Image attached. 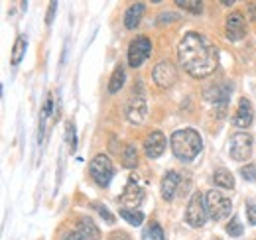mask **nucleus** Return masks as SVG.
<instances>
[{
    "mask_svg": "<svg viewBox=\"0 0 256 240\" xmlns=\"http://www.w3.org/2000/svg\"><path fill=\"white\" fill-rule=\"evenodd\" d=\"M178 58L186 73L195 79H203L217 67V48L203 34L188 32L178 46Z\"/></svg>",
    "mask_w": 256,
    "mask_h": 240,
    "instance_id": "f257e3e1",
    "label": "nucleus"
},
{
    "mask_svg": "<svg viewBox=\"0 0 256 240\" xmlns=\"http://www.w3.org/2000/svg\"><path fill=\"white\" fill-rule=\"evenodd\" d=\"M170 146H172V152H174V156L178 160L192 162L199 156V152L203 150V140H201L197 130L184 128V130H178V132L172 134Z\"/></svg>",
    "mask_w": 256,
    "mask_h": 240,
    "instance_id": "f03ea898",
    "label": "nucleus"
},
{
    "mask_svg": "<svg viewBox=\"0 0 256 240\" xmlns=\"http://www.w3.org/2000/svg\"><path fill=\"white\" fill-rule=\"evenodd\" d=\"M205 207H207V214L213 220H223L224 216L230 214L232 210V203L230 199H226L221 191L211 189L205 193Z\"/></svg>",
    "mask_w": 256,
    "mask_h": 240,
    "instance_id": "7ed1b4c3",
    "label": "nucleus"
},
{
    "mask_svg": "<svg viewBox=\"0 0 256 240\" xmlns=\"http://www.w3.org/2000/svg\"><path fill=\"white\" fill-rule=\"evenodd\" d=\"M89 172H91V178L95 180V183L100 185V187H106V185L112 181V178H114L112 162H110V158L104 156V154H98V156H95V158L91 160Z\"/></svg>",
    "mask_w": 256,
    "mask_h": 240,
    "instance_id": "20e7f679",
    "label": "nucleus"
},
{
    "mask_svg": "<svg viewBox=\"0 0 256 240\" xmlns=\"http://www.w3.org/2000/svg\"><path fill=\"white\" fill-rule=\"evenodd\" d=\"M252 146H254V138L248 132H236L230 138L228 144V154L232 160L236 162H246L252 156Z\"/></svg>",
    "mask_w": 256,
    "mask_h": 240,
    "instance_id": "39448f33",
    "label": "nucleus"
},
{
    "mask_svg": "<svg viewBox=\"0 0 256 240\" xmlns=\"http://www.w3.org/2000/svg\"><path fill=\"white\" fill-rule=\"evenodd\" d=\"M207 218H209V214H207V207H205V197L201 191H195L188 203V209H186V220H188V224L199 228L207 222Z\"/></svg>",
    "mask_w": 256,
    "mask_h": 240,
    "instance_id": "423d86ee",
    "label": "nucleus"
},
{
    "mask_svg": "<svg viewBox=\"0 0 256 240\" xmlns=\"http://www.w3.org/2000/svg\"><path fill=\"white\" fill-rule=\"evenodd\" d=\"M150 54H152V40L150 38L140 36V38L132 40L130 46H128V65L132 69L140 67L144 61L150 58Z\"/></svg>",
    "mask_w": 256,
    "mask_h": 240,
    "instance_id": "0eeeda50",
    "label": "nucleus"
},
{
    "mask_svg": "<svg viewBox=\"0 0 256 240\" xmlns=\"http://www.w3.org/2000/svg\"><path fill=\"white\" fill-rule=\"evenodd\" d=\"M146 114H148V104H146L144 94H140V92L136 94V92H134L126 104L128 122H132V124H142V122L146 120Z\"/></svg>",
    "mask_w": 256,
    "mask_h": 240,
    "instance_id": "6e6552de",
    "label": "nucleus"
},
{
    "mask_svg": "<svg viewBox=\"0 0 256 240\" xmlns=\"http://www.w3.org/2000/svg\"><path fill=\"white\" fill-rule=\"evenodd\" d=\"M154 81L162 89H170L178 81V69L170 61H162L154 67Z\"/></svg>",
    "mask_w": 256,
    "mask_h": 240,
    "instance_id": "1a4fd4ad",
    "label": "nucleus"
},
{
    "mask_svg": "<svg viewBox=\"0 0 256 240\" xmlns=\"http://www.w3.org/2000/svg\"><path fill=\"white\" fill-rule=\"evenodd\" d=\"M224 32H226V38L230 42H238L246 36V24H244V16L240 12H230L226 16V22H224Z\"/></svg>",
    "mask_w": 256,
    "mask_h": 240,
    "instance_id": "9d476101",
    "label": "nucleus"
},
{
    "mask_svg": "<svg viewBox=\"0 0 256 240\" xmlns=\"http://www.w3.org/2000/svg\"><path fill=\"white\" fill-rule=\"evenodd\" d=\"M144 197H146V191L138 183L130 180V183L124 187V191L120 195V203L124 205V209H136L138 205L144 203Z\"/></svg>",
    "mask_w": 256,
    "mask_h": 240,
    "instance_id": "9b49d317",
    "label": "nucleus"
},
{
    "mask_svg": "<svg viewBox=\"0 0 256 240\" xmlns=\"http://www.w3.org/2000/svg\"><path fill=\"white\" fill-rule=\"evenodd\" d=\"M166 144H168L166 136L162 134L160 130H154V132H150V134L146 136V140H144V152H146V156H148L150 160H156V158H160L162 154H164Z\"/></svg>",
    "mask_w": 256,
    "mask_h": 240,
    "instance_id": "f8f14e48",
    "label": "nucleus"
},
{
    "mask_svg": "<svg viewBox=\"0 0 256 240\" xmlns=\"http://www.w3.org/2000/svg\"><path fill=\"white\" fill-rule=\"evenodd\" d=\"M203 96H205V100H207L209 104L224 106V104H228V100H230V87H228V85H224V83L213 85V87L205 89Z\"/></svg>",
    "mask_w": 256,
    "mask_h": 240,
    "instance_id": "ddd939ff",
    "label": "nucleus"
},
{
    "mask_svg": "<svg viewBox=\"0 0 256 240\" xmlns=\"http://www.w3.org/2000/svg\"><path fill=\"white\" fill-rule=\"evenodd\" d=\"M252 120H254V108H252L250 100L248 98H240L238 100V108H236V112L232 116V124L236 128H248L252 124Z\"/></svg>",
    "mask_w": 256,
    "mask_h": 240,
    "instance_id": "4468645a",
    "label": "nucleus"
},
{
    "mask_svg": "<svg viewBox=\"0 0 256 240\" xmlns=\"http://www.w3.org/2000/svg\"><path fill=\"white\" fill-rule=\"evenodd\" d=\"M180 181H182V178H180L178 172H168L162 178V197L166 201H172L174 199V195H176V191L180 187Z\"/></svg>",
    "mask_w": 256,
    "mask_h": 240,
    "instance_id": "2eb2a0df",
    "label": "nucleus"
},
{
    "mask_svg": "<svg viewBox=\"0 0 256 240\" xmlns=\"http://www.w3.org/2000/svg\"><path fill=\"white\" fill-rule=\"evenodd\" d=\"M144 8L146 6L142 2H136V4H132L126 10V14H124V26H126L128 30H134L140 24V20L144 16Z\"/></svg>",
    "mask_w": 256,
    "mask_h": 240,
    "instance_id": "dca6fc26",
    "label": "nucleus"
},
{
    "mask_svg": "<svg viewBox=\"0 0 256 240\" xmlns=\"http://www.w3.org/2000/svg\"><path fill=\"white\" fill-rule=\"evenodd\" d=\"M77 228L87 236V240H98L100 238V230H98V226L93 222V218H91V216H81V218H79V226H77Z\"/></svg>",
    "mask_w": 256,
    "mask_h": 240,
    "instance_id": "f3484780",
    "label": "nucleus"
},
{
    "mask_svg": "<svg viewBox=\"0 0 256 240\" xmlns=\"http://www.w3.org/2000/svg\"><path fill=\"white\" fill-rule=\"evenodd\" d=\"M26 48H28V40H26V36H18L16 42H14V46H12V58H10V63H12V65H18L20 61L24 60V56H26Z\"/></svg>",
    "mask_w": 256,
    "mask_h": 240,
    "instance_id": "a211bd4d",
    "label": "nucleus"
},
{
    "mask_svg": "<svg viewBox=\"0 0 256 240\" xmlns=\"http://www.w3.org/2000/svg\"><path fill=\"white\" fill-rule=\"evenodd\" d=\"M124 79H126V73H124V65H116L114 71H112V77L108 81V92H118L124 85Z\"/></svg>",
    "mask_w": 256,
    "mask_h": 240,
    "instance_id": "6ab92c4d",
    "label": "nucleus"
},
{
    "mask_svg": "<svg viewBox=\"0 0 256 240\" xmlns=\"http://www.w3.org/2000/svg\"><path fill=\"white\" fill-rule=\"evenodd\" d=\"M213 181H215V185L217 187H223V189H232L234 187V178H232V174L228 172V170H217L215 174H213Z\"/></svg>",
    "mask_w": 256,
    "mask_h": 240,
    "instance_id": "aec40b11",
    "label": "nucleus"
},
{
    "mask_svg": "<svg viewBox=\"0 0 256 240\" xmlns=\"http://www.w3.org/2000/svg\"><path fill=\"white\" fill-rule=\"evenodd\" d=\"M120 160H122V166H124V168L134 170V168L138 166V150H136V146H134V144H126L124 150H122Z\"/></svg>",
    "mask_w": 256,
    "mask_h": 240,
    "instance_id": "412c9836",
    "label": "nucleus"
},
{
    "mask_svg": "<svg viewBox=\"0 0 256 240\" xmlns=\"http://www.w3.org/2000/svg\"><path fill=\"white\" fill-rule=\"evenodd\" d=\"M126 222H130L132 226H140L142 222H144V212L138 209H120V212H118Z\"/></svg>",
    "mask_w": 256,
    "mask_h": 240,
    "instance_id": "4be33fe9",
    "label": "nucleus"
},
{
    "mask_svg": "<svg viewBox=\"0 0 256 240\" xmlns=\"http://www.w3.org/2000/svg\"><path fill=\"white\" fill-rule=\"evenodd\" d=\"M142 240H164V230L158 222H150L144 232H142Z\"/></svg>",
    "mask_w": 256,
    "mask_h": 240,
    "instance_id": "5701e85b",
    "label": "nucleus"
},
{
    "mask_svg": "<svg viewBox=\"0 0 256 240\" xmlns=\"http://www.w3.org/2000/svg\"><path fill=\"white\" fill-rule=\"evenodd\" d=\"M176 4L180 8L192 12V14H201L203 12V2H199V0H176Z\"/></svg>",
    "mask_w": 256,
    "mask_h": 240,
    "instance_id": "b1692460",
    "label": "nucleus"
},
{
    "mask_svg": "<svg viewBox=\"0 0 256 240\" xmlns=\"http://www.w3.org/2000/svg\"><path fill=\"white\" fill-rule=\"evenodd\" d=\"M91 209L96 210V212L100 214V218H102L104 222H108V224H112V222H114V214H112L110 210L106 209L104 205H100V203H93V205H91Z\"/></svg>",
    "mask_w": 256,
    "mask_h": 240,
    "instance_id": "393cba45",
    "label": "nucleus"
},
{
    "mask_svg": "<svg viewBox=\"0 0 256 240\" xmlns=\"http://www.w3.org/2000/svg\"><path fill=\"white\" fill-rule=\"evenodd\" d=\"M226 234L228 236H240L242 234V224L238 220V216H232L230 222L226 224Z\"/></svg>",
    "mask_w": 256,
    "mask_h": 240,
    "instance_id": "a878e982",
    "label": "nucleus"
},
{
    "mask_svg": "<svg viewBox=\"0 0 256 240\" xmlns=\"http://www.w3.org/2000/svg\"><path fill=\"white\" fill-rule=\"evenodd\" d=\"M65 130H67V144H69V148L71 152L77 150V138H75V126H73V122H67V126H65Z\"/></svg>",
    "mask_w": 256,
    "mask_h": 240,
    "instance_id": "bb28decb",
    "label": "nucleus"
},
{
    "mask_svg": "<svg viewBox=\"0 0 256 240\" xmlns=\"http://www.w3.org/2000/svg\"><path fill=\"white\" fill-rule=\"evenodd\" d=\"M182 16L180 14H174V12H162L160 16H158V20H156V24L158 26H164V24H170V22H178Z\"/></svg>",
    "mask_w": 256,
    "mask_h": 240,
    "instance_id": "cd10ccee",
    "label": "nucleus"
},
{
    "mask_svg": "<svg viewBox=\"0 0 256 240\" xmlns=\"http://www.w3.org/2000/svg\"><path fill=\"white\" fill-rule=\"evenodd\" d=\"M240 176L246 181H256V166L246 164L244 168H240Z\"/></svg>",
    "mask_w": 256,
    "mask_h": 240,
    "instance_id": "c85d7f7f",
    "label": "nucleus"
},
{
    "mask_svg": "<svg viewBox=\"0 0 256 240\" xmlns=\"http://www.w3.org/2000/svg\"><path fill=\"white\" fill-rule=\"evenodd\" d=\"M52 106H54V100H52V94H48V98H46V102H44V110H42V114H40V120H42V122H46V118L52 114Z\"/></svg>",
    "mask_w": 256,
    "mask_h": 240,
    "instance_id": "c756f323",
    "label": "nucleus"
},
{
    "mask_svg": "<svg viewBox=\"0 0 256 240\" xmlns=\"http://www.w3.org/2000/svg\"><path fill=\"white\" fill-rule=\"evenodd\" d=\"M64 240H87V236H85L79 228H75V230H69L64 236Z\"/></svg>",
    "mask_w": 256,
    "mask_h": 240,
    "instance_id": "7c9ffc66",
    "label": "nucleus"
},
{
    "mask_svg": "<svg viewBox=\"0 0 256 240\" xmlns=\"http://www.w3.org/2000/svg\"><path fill=\"white\" fill-rule=\"evenodd\" d=\"M108 240H132V238H130V234L124 232V230H112Z\"/></svg>",
    "mask_w": 256,
    "mask_h": 240,
    "instance_id": "2f4dec72",
    "label": "nucleus"
},
{
    "mask_svg": "<svg viewBox=\"0 0 256 240\" xmlns=\"http://www.w3.org/2000/svg\"><path fill=\"white\" fill-rule=\"evenodd\" d=\"M246 216H248L250 224H256V205H252V203L246 205Z\"/></svg>",
    "mask_w": 256,
    "mask_h": 240,
    "instance_id": "473e14b6",
    "label": "nucleus"
},
{
    "mask_svg": "<svg viewBox=\"0 0 256 240\" xmlns=\"http://www.w3.org/2000/svg\"><path fill=\"white\" fill-rule=\"evenodd\" d=\"M56 8H58V2H52V4H50V10H48V18H46V24H48V26H52V22H54Z\"/></svg>",
    "mask_w": 256,
    "mask_h": 240,
    "instance_id": "72a5a7b5",
    "label": "nucleus"
},
{
    "mask_svg": "<svg viewBox=\"0 0 256 240\" xmlns=\"http://www.w3.org/2000/svg\"><path fill=\"white\" fill-rule=\"evenodd\" d=\"M223 4H224V6H232L234 2H232V0H223Z\"/></svg>",
    "mask_w": 256,
    "mask_h": 240,
    "instance_id": "f704fd0d",
    "label": "nucleus"
}]
</instances>
